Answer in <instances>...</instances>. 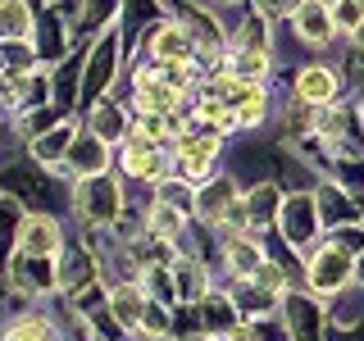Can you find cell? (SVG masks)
Masks as SVG:
<instances>
[{
	"mask_svg": "<svg viewBox=\"0 0 364 341\" xmlns=\"http://www.w3.org/2000/svg\"><path fill=\"white\" fill-rule=\"evenodd\" d=\"M323 242H328V246H337V250H346V255H364V219L341 223V227H328Z\"/></svg>",
	"mask_w": 364,
	"mask_h": 341,
	"instance_id": "31",
	"label": "cell"
},
{
	"mask_svg": "<svg viewBox=\"0 0 364 341\" xmlns=\"http://www.w3.org/2000/svg\"><path fill=\"white\" fill-rule=\"evenodd\" d=\"M55 269H60V291L68 301H77L82 291L100 287V259L87 242H73V246L64 242V250L55 255Z\"/></svg>",
	"mask_w": 364,
	"mask_h": 341,
	"instance_id": "11",
	"label": "cell"
},
{
	"mask_svg": "<svg viewBox=\"0 0 364 341\" xmlns=\"http://www.w3.org/2000/svg\"><path fill=\"white\" fill-rule=\"evenodd\" d=\"M341 91H346V73H341L337 64H328V60L301 64V68H296V77H291V96L305 100V105H314V109L341 100Z\"/></svg>",
	"mask_w": 364,
	"mask_h": 341,
	"instance_id": "9",
	"label": "cell"
},
{
	"mask_svg": "<svg viewBox=\"0 0 364 341\" xmlns=\"http://www.w3.org/2000/svg\"><path fill=\"white\" fill-rule=\"evenodd\" d=\"M282 328L291 341H323L328 328V305L310 291H282Z\"/></svg>",
	"mask_w": 364,
	"mask_h": 341,
	"instance_id": "10",
	"label": "cell"
},
{
	"mask_svg": "<svg viewBox=\"0 0 364 341\" xmlns=\"http://www.w3.org/2000/svg\"><path fill=\"white\" fill-rule=\"evenodd\" d=\"M187 227H191V214H182V210H173V205H164V200H151V210H146V232L151 237L182 246Z\"/></svg>",
	"mask_w": 364,
	"mask_h": 341,
	"instance_id": "27",
	"label": "cell"
},
{
	"mask_svg": "<svg viewBox=\"0 0 364 341\" xmlns=\"http://www.w3.org/2000/svg\"><path fill=\"white\" fill-rule=\"evenodd\" d=\"M328 9H333L337 37H350V32L364 23V0H328Z\"/></svg>",
	"mask_w": 364,
	"mask_h": 341,
	"instance_id": "32",
	"label": "cell"
},
{
	"mask_svg": "<svg viewBox=\"0 0 364 341\" xmlns=\"http://www.w3.org/2000/svg\"><path fill=\"white\" fill-rule=\"evenodd\" d=\"M173 341H223V337H214V332H187V337H173Z\"/></svg>",
	"mask_w": 364,
	"mask_h": 341,
	"instance_id": "35",
	"label": "cell"
},
{
	"mask_svg": "<svg viewBox=\"0 0 364 341\" xmlns=\"http://www.w3.org/2000/svg\"><path fill=\"white\" fill-rule=\"evenodd\" d=\"M73 178H64L60 168L37 164L28 151L18 159H0V196H14L28 214H64L73 210Z\"/></svg>",
	"mask_w": 364,
	"mask_h": 341,
	"instance_id": "1",
	"label": "cell"
},
{
	"mask_svg": "<svg viewBox=\"0 0 364 341\" xmlns=\"http://www.w3.org/2000/svg\"><path fill=\"white\" fill-rule=\"evenodd\" d=\"M360 114H364V105H360Z\"/></svg>",
	"mask_w": 364,
	"mask_h": 341,
	"instance_id": "39",
	"label": "cell"
},
{
	"mask_svg": "<svg viewBox=\"0 0 364 341\" xmlns=\"http://www.w3.org/2000/svg\"><path fill=\"white\" fill-rule=\"evenodd\" d=\"M350 282H355V255H346V250L328 246V242H314L305 250V291L318 296V301H333L337 291H346Z\"/></svg>",
	"mask_w": 364,
	"mask_h": 341,
	"instance_id": "3",
	"label": "cell"
},
{
	"mask_svg": "<svg viewBox=\"0 0 364 341\" xmlns=\"http://www.w3.org/2000/svg\"><path fill=\"white\" fill-rule=\"evenodd\" d=\"M73 18L64 14V9H55V5H46L37 9V28H32V50H37V60L41 64H60L68 50H73Z\"/></svg>",
	"mask_w": 364,
	"mask_h": 341,
	"instance_id": "13",
	"label": "cell"
},
{
	"mask_svg": "<svg viewBox=\"0 0 364 341\" xmlns=\"http://www.w3.org/2000/svg\"><path fill=\"white\" fill-rule=\"evenodd\" d=\"M246 5L255 9V14H264V18L278 23V18H291V9L301 5V0H246Z\"/></svg>",
	"mask_w": 364,
	"mask_h": 341,
	"instance_id": "33",
	"label": "cell"
},
{
	"mask_svg": "<svg viewBox=\"0 0 364 341\" xmlns=\"http://www.w3.org/2000/svg\"><path fill=\"white\" fill-rule=\"evenodd\" d=\"M205 9H223V5H242V0H200Z\"/></svg>",
	"mask_w": 364,
	"mask_h": 341,
	"instance_id": "36",
	"label": "cell"
},
{
	"mask_svg": "<svg viewBox=\"0 0 364 341\" xmlns=\"http://www.w3.org/2000/svg\"><path fill=\"white\" fill-rule=\"evenodd\" d=\"M291 32L301 45H310V50H328V45L337 41V23H333V9H328V0H301V5L291 9Z\"/></svg>",
	"mask_w": 364,
	"mask_h": 341,
	"instance_id": "14",
	"label": "cell"
},
{
	"mask_svg": "<svg viewBox=\"0 0 364 341\" xmlns=\"http://www.w3.org/2000/svg\"><path fill=\"white\" fill-rule=\"evenodd\" d=\"M119 173L128 182H141V187H155V182H164L173 173V151L168 146H155V141H128L119 146Z\"/></svg>",
	"mask_w": 364,
	"mask_h": 341,
	"instance_id": "8",
	"label": "cell"
},
{
	"mask_svg": "<svg viewBox=\"0 0 364 341\" xmlns=\"http://www.w3.org/2000/svg\"><path fill=\"white\" fill-rule=\"evenodd\" d=\"M228 77H242V82H273L278 73V60L269 50H246V45H228V64H223Z\"/></svg>",
	"mask_w": 364,
	"mask_h": 341,
	"instance_id": "23",
	"label": "cell"
},
{
	"mask_svg": "<svg viewBox=\"0 0 364 341\" xmlns=\"http://www.w3.org/2000/svg\"><path fill=\"white\" fill-rule=\"evenodd\" d=\"M355 287H364V255H355Z\"/></svg>",
	"mask_w": 364,
	"mask_h": 341,
	"instance_id": "37",
	"label": "cell"
},
{
	"mask_svg": "<svg viewBox=\"0 0 364 341\" xmlns=\"http://www.w3.org/2000/svg\"><path fill=\"white\" fill-rule=\"evenodd\" d=\"M350 45H360V50H364V23H360L355 32H350Z\"/></svg>",
	"mask_w": 364,
	"mask_h": 341,
	"instance_id": "38",
	"label": "cell"
},
{
	"mask_svg": "<svg viewBox=\"0 0 364 341\" xmlns=\"http://www.w3.org/2000/svg\"><path fill=\"white\" fill-rule=\"evenodd\" d=\"M105 296H109V314L119 318V328H123L128 337H136V328H141V314H146V305H151L146 287H141V282H109Z\"/></svg>",
	"mask_w": 364,
	"mask_h": 341,
	"instance_id": "20",
	"label": "cell"
},
{
	"mask_svg": "<svg viewBox=\"0 0 364 341\" xmlns=\"http://www.w3.org/2000/svg\"><path fill=\"white\" fill-rule=\"evenodd\" d=\"M232 301H237V310H242V318H273L282 310V296L255 287L250 278H232Z\"/></svg>",
	"mask_w": 364,
	"mask_h": 341,
	"instance_id": "25",
	"label": "cell"
},
{
	"mask_svg": "<svg viewBox=\"0 0 364 341\" xmlns=\"http://www.w3.org/2000/svg\"><path fill=\"white\" fill-rule=\"evenodd\" d=\"M273 227H278L282 242H287L291 250H301V259H305V250H310L314 242H323V219H318L314 191H287Z\"/></svg>",
	"mask_w": 364,
	"mask_h": 341,
	"instance_id": "5",
	"label": "cell"
},
{
	"mask_svg": "<svg viewBox=\"0 0 364 341\" xmlns=\"http://www.w3.org/2000/svg\"><path fill=\"white\" fill-rule=\"evenodd\" d=\"M314 200H318V219H323V232H328V227H341V223H355V219H360V200L350 196L341 182H333V178H318Z\"/></svg>",
	"mask_w": 364,
	"mask_h": 341,
	"instance_id": "19",
	"label": "cell"
},
{
	"mask_svg": "<svg viewBox=\"0 0 364 341\" xmlns=\"http://www.w3.org/2000/svg\"><path fill=\"white\" fill-rule=\"evenodd\" d=\"M219 155H223V136H219V132H210V128H187V132H178V141H173V173L187 178L191 187H200V182L214 178Z\"/></svg>",
	"mask_w": 364,
	"mask_h": 341,
	"instance_id": "4",
	"label": "cell"
},
{
	"mask_svg": "<svg viewBox=\"0 0 364 341\" xmlns=\"http://www.w3.org/2000/svg\"><path fill=\"white\" fill-rule=\"evenodd\" d=\"M109 168H114V146L100 141L91 128H77L73 146H68V155L60 164V173L77 182V178H91V173H109Z\"/></svg>",
	"mask_w": 364,
	"mask_h": 341,
	"instance_id": "12",
	"label": "cell"
},
{
	"mask_svg": "<svg viewBox=\"0 0 364 341\" xmlns=\"http://www.w3.org/2000/svg\"><path fill=\"white\" fill-rule=\"evenodd\" d=\"M5 341H60V328L41 305H32V310H23L5 323Z\"/></svg>",
	"mask_w": 364,
	"mask_h": 341,
	"instance_id": "26",
	"label": "cell"
},
{
	"mask_svg": "<svg viewBox=\"0 0 364 341\" xmlns=\"http://www.w3.org/2000/svg\"><path fill=\"white\" fill-rule=\"evenodd\" d=\"M73 210L87 227H114L128 210V182H119V173H91L77 178L73 187Z\"/></svg>",
	"mask_w": 364,
	"mask_h": 341,
	"instance_id": "2",
	"label": "cell"
},
{
	"mask_svg": "<svg viewBox=\"0 0 364 341\" xmlns=\"http://www.w3.org/2000/svg\"><path fill=\"white\" fill-rule=\"evenodd\" d=\"M18 250H28V255H60V250H64L60 214H23Z\"/></svg>",
	"mask_w": 364,
	"mask_h": 341,
	"instance_id": "18",
	"label": "cell"
},
{
	"mask_svg": "<svg viewBox=\"0 0 364 341\" xmlns=\"http://www.w3.org/2000/svg\"><path fill=\"white\" fill-rule=\"evenodd\" d=\"M5 282L9 291L23 296V301H46V296L60 291V269H55V255H28V250H14V259L5 264Z\"/></svg>",
	"mask_w": 364,
	"mask_h": 341,
	"instance_id": "6",
	"label": "cell"
},
{
	"mask_svg": "<svg viewBox=\"0 0 364 341\" xmlns=\"http://www.w3.org/2000/svg\"><path fill=\"white\" fill-rule=\"evenodd\" d=\"M250 282H255V287H264V291H291V269L282 264V259H273V255H264L255 264V273H250Z\"/></svg>",
	"mask_w": 364,
	"mask_h": 341,
	"instance_id": "30",
	"label": "cell"
},
{
	"mask_svg": "<svg viewBox=\"0 0 364 341\" xmlns=\"http://www.w3.org/2000/svg\"><path fill=\"white\" fill-rule=\"evenodd\" d=\"M82 128H91L100 141H109V146H123V141H128V132H132V105H119L114 91H109L105 100H96V105L87 109Z\"/></svg>",
	"mask_w": 364,
	"mask_h": 341,
	"instance_id": "17",
	"label": "cell"
},
{
	"mask_svg": "<svg viewBox=\"0 0 364 341\" xmlns=\"http://www.w3.org/2000/svg\"><path fill=\"white\" fill-rule=\"evenodd\" d=\"M37 5L32 0H0V41H32Z\"/></svg>",
	"mask_w": 364,
	"mask_h": 341,
	"instance_id": "29",
	"label": "cell"
},
{
	"mask_svg": "<svg viewBox=\"0 0 364 341\" xmlns=\"http://www.w3.org/2000/svg\"><path fill=\"white\" fill-rule=\"evenodd\" d=\"M119 14H123V0H82L77 5V37H100V32L119 28Z\"/></svg>",
	"mask_w": 364,
	"mask_h": 341,
	"instance_id": "28",
	"label": "cell"
},
{
	"mask_svg": "<svg viewBox=\"0 0 364 341\" xmlns=\"http://www.w3.org/2000/svg\"><path fill=\"white\" fill-rule=\"evenodd\" d=\"M237 196H242V187H237L228 173H223V178L214 173L210 182H200V187H196V223L214 227V232H223V219H228V210L237 205Z\"/></svg>",
	"mask_w": 364,
	"mask_h": 341,
	"instance_id": "15",
	"label": "cell"
},
{
	"mask_svg": "<svg viewBox=\"0 0 364 341\" xmlns=\"http://www.w3.org/2000/svg\"><path fill=\"white\" fill-rule=\"evenodd\" d=\"M77 128H82V123H77L73 114H68V119H60L50 132L32 136V141L23 146V151L37 159V164H46V168H60V164H64V155H68V146H73V136H77Z\"/></svg>",
	"mask_w": 364,
	"mask_h": 341,
	"instance_id": "21",
	"label": "cell"
},
{
	"mask_svg": "<svg viewBox=\"0 0 364 341\" xmlns=\"http://www.w3.org/2000/svg\"><path fill=\"white\" fill-rule=\"evenodd\" d=\"M141 50H146V60H155V64H191V60H196V37L168 14V18L151 23V28L141 32L136 55H141ZM136 55H132V60H136Z\"/></svg>",
	"mask_w": 364,
	"mask_h": 341,
	"instance_id": "7",
	"label": "cell"
},
{
	"mask_svg": "<svg viewBox=\"0 0 364 341\" xmlns=\"http://www.w3.org/2000/svg\"><path fill=\"white\" fill-rule=\"evenodd\" d=\"M219 255L228 278H250L255 264L264 259V232H228L219 242Z\"/></svg>",
	"mask_w": 364,
	"mask_h": 341,
	"instance_id": "16",
	"label": "cell"
},
{
	"mask_svg": "<svg viewBox=\"0 0 364 341\" xmlns=\"http://www.w3.org/2000/svg\"><path fill=\"white\" fill-rule=\"evenodd\" d=\"M323 341H364V318L360 323H328Z\"/></svg>",
	"mask_w": 364,
	"mask_h": 341,
	"instance_id": "34",
	"label": "cell"
},
{
	"mask_svg": "<svg viewBox=\"0 0 364 341\" xmlns=\"http://www.w3.org/2000/svg\"><path fill=\"white\" fill-rule=\"evenodd\" d=\"M196 314H200V332H214V337H228L242 323V310H237L232 291H214V287L196 301Z\"/></svg>",
	"mask_w": 364,
	"mask_h": 341,
	"instance_id": "22",
	"label": "cell"
},
{
	"mask_svg": "<svg viewBox=\"0 0 364 341\" xmlns=\"http://www.w3.org/2000/svg\"><path fill=\"white\" fill-rule=\"evenodd\" d=\"M173 282H178V301L196 305L205 291H210V264L200 255H178L173 259Z\"/></svg>",
	"mask_w": 364,
	"mask_h": 341,
	"instance_id": "24",
	"label": "cell"
}]
</instances>
